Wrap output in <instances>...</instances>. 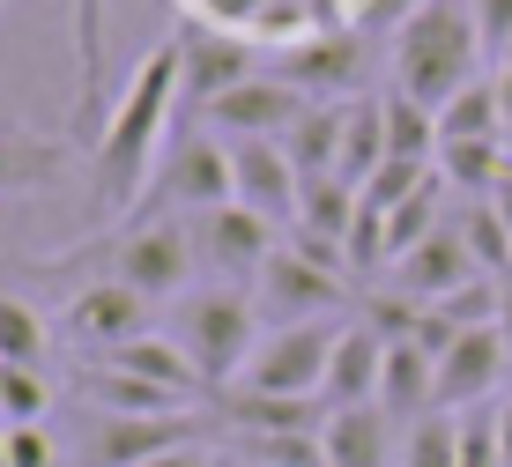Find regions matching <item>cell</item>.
<instances>
[{
    "mask_svg": "<svg viewBox=\"0 0 512 467\" xmlns=\"http://www.w3.org/2000/svg\"><path fill=\"white\" fill-rule=\"evenodd\" d=\"M475 60H483V38H475L468 0H416L394 23V97L423 112H446L475 82Z\"/></svg>",
    "mask_w": 512,
    "mask_h": 467,
    "instance_id": "obj_2",
    "label": "cell"
},
{
    "mask_svg": "<svg viewBox=\"0 0 512 467\" xmlns=\"http://www.w3.org/2000/svg\"><path fill=\"white\" fill-rule=\"evenodd\" d=\"M394 416L372 401V408H342V416H327V467H386V453H394Z\"/></svg>",
    "mask_w": 512,
    "mask_h": 467,
    "instance_id": "obj_22",
    "label": "cell"
},
{
    "mask_svg": "<svg viewBox=\"0 0 512 467\" xmlns=\"http://www.w3.org/2000/svg\"><path fill=\"white\" fill-rule=\"evenodd\" d=\"M364 290L342 275V267H327V260H312V253H297V245H275V260L260 267V282H253V312H260V327H312V319H334L342 304H357Z\"/></svg>",
    "mask_w": 512,
    "mask_h": 467,
    "instance_id": "obj_6",
    "label": "cell"
},
{
    "mask_svg": "<svg viewBox=\"0 0 512 467\" xmlns=\"http://www.w3.org/2000/svg\"><path fill=\"white\" fill-rule=\"evenodd\" d=\"M468 15H475L483 52H490V60H505V52H512V0H468Z\"/></svg>",
    "mask_w": 512,
    "mask_h": 467,
    "instance_id": "obj_37",
    "label": "cell"
},
{
    "mask_svg": "<svg viewBox=\"0 0 512 467\" xmlns=\"http://www.w3.org/2000/svg\"><path fill=\"white\" fill-rule=\"evenodd\" d=\"M431 171L438 164H409V156H386V171L372 178V186H364V201H372V208H386V215H394L401 201H409V193L416 186H431Z\"/></svg>",
    "mask_w": 512,
    "mask_h": 467,
    "instance_id": "obj_35",
    "label": "cell"
},
{
    "mask_svg": "<svg viewBox=\"0 0 512 467\" xmlns=\"http://www.w3.org/2000/svg\"><path fill=\"white\" fill-rule=\"evenodd\" d=\"M75 30V134H104V0H60Z\"/></svg>",
    "mask_w": 512,
    "mask_h": 467,
    "instance_id": "obj_18",
    "label": "cell"
},
{
    "mask_svg": "<svg viewBox=\"0 0 512 467\" xmlns=\"http://www.w3.org/2000/svg\"><path fill=\"white\" fill-rule=\"evenodd\" d=\"M512 164V141H438V178L468 201H490Z\"/></svg>",
    "mask_w": 512,
    "mask_h": 467,
    "instance_id": "obj_26",
    "label": "cell"
},
{
    "mask_svg": "<svg viewBox=\"0 0 512 467\" xmlns=\"http://www.w3.org/2000/svg\"><path fill=\"white\" fill-rule=\"evenodd\" d=\"M505 371H512V349H505L498 327L461 334L446 356H438V408H446V416H468V408H483L490 393L505 386Z\"/></svg>",
    "mask_w": 512,
    "mask_h": 467,
    "instance_id": "obj_13",
    "label": "cell"
},
{
    "mask_svg": "<svg viewBox=\"0 0 512 467\" xmlns=\"http://www.w3.org/2000/svg\"><path fill=\"white\" fill-rule=\"evenodd\" d=\"M342 112L349 104H305L297 112V127L282 134V156L297 164V178H327L342 164Z\"/></svg>",
    "mask_w": 512,
    "mask_h": 467,
    "instance_id": "obj_24",
    "label": "cell"
},
{
    "mask_svg": "<svg viewBox=\"0 0 512 467\" xmlns=\"http://www.w3.org/2000/svg\"><path fill=\"white\" fill-rule=\"evenodd\" d=\"M379 408L409 430L416 416L438 408V356L416 341H386V379H379Z\"/></svg>",
    "mask_w": 512,
    "mask_h": 467,
    "instance_id": "obj_19",
    "label": "cell"
},
{
    "mask_svg": "<svg viewBox=\"0 0 512 467\" xmlns=\"http://www.w3.org/2000/svg\"><path fill=\"white\" fill-rule=\"evenodd\" d=\"M149 467H208L201 453H164V460H149Z\"/></svg>",
    "mask_w": 512,
    "mask_h": 467,
    "instance_id": "obj_41",
    "label": "cell"
},
{
    "mask_svg": "<svg viewBox=\"0 0 512 467\" xmlns=\"http://www.w3.org/2000/svg\"><path fill=\"white\" fill-rule=\"evenodd\" d=\"M104 267V282H127L134 297H171L179 304L186 297V282L201 275L193 267V230L186 223H171V215H134V223H112V230H97V238H82V245H67L52 267Z\"/></svg>",
    "mask_w": 512,
    "mask_h": 467,
    "instance_id": "obj_3",
    "label": "cell"
},
{
    "mask_svg": "<svg viewBox=\"0 0 512 467\" xmlns=\"http://www.w3.org/2000/svg\"><path fill=\"white\" fill-rule=\"evenodd\" d=\"M461 467H505V408H468L461 416Z\"/></svg>",
    "mask_w": 512,
    "mask_h": 467,
    "instance_id": "obj_34",
    "label": "cell"
},
{
    "mask_svg": "<svg viewBox=\"0 0 512 467\" xmlns=\"http://www.w3.org/2000/svg\"><path fill=\"white\" fill-rule=\"evenodd\" d=\"M208 416H90V467H149L164 453H193Z\"/></svg>",
    "mask_w": 512,
    "mask_h": 467,
    "instance_id": "obj_10",
    "label": "cell"
},
{
    "mask_svg": "<svg viewBox=\"0 0 512 467\" xmlns=\"http://www.w3.org/2000/svg\"><path fill=\"white\" fill-rule=\"evenodd\" d=\"M483 275L468 253V238H461V223L446 215V230L438 238H423L409 260H394V275H386V290H401L409 304H446L453 290H468V282Z\"/></svg>",
    "mask_w": 512,
    "mask_h": 467,
    "instance_id": "obj_15",
    "label": "cell"
},
{
    "mask_svg": "<svg viewBox=\"0 0 512 467\" xmlns=\"http://www.w3.org/2000/svg\"><path fill=\"white\" fill-rule=\"evenodd\" d=\"M379 171H386V97H357L342 112V164H334V178H349L364 193Z\"/></svg>",
    "mask_w": 512,
    "mask_h": 467,
    "instance_id": "obj_23",
    "label": "cell"
},
{
    "mask_svg": "<svg viewBox=\"0 0 512 467\" xmlns=\"http://www.w3.org/2000/svg\"><path fill=\"white\" fill-rule=\"evenodd\" d=\"M379 379H386V334H372L364 319H342L334 356H327L320 408H327V416H342V408H372L379 401Z\"/></svg>",
    "mask_w": 512,
    "mask_h": 467,
    "instance_id": "obj_17",
    "label": "cell"
},
{
    "mask_svg": "<svg viewBox=\"0 0 512 467\" xmlns=\"http://www.w3.org/2000/svg\"><path fill=\"white\" fill-rule=\"evenodd\" d=\"M372 67H379L372 30H312V38L275 52L268 75L290 82L297 97H312V104H357L364 82H372Z\"/></svg>",
    "mask_w": 512,
    "mask_h": 467,
    "instance_id": "obj_5",
    "label": "cell"
},
{
    "mask_svg": "<svg viewBox=\"0 0 512 467\" xmlns=\"http://www.w3.org/2000/svg\"><path fill=\"white\" fill-rule=\"evenodd\" d=\"M401 467H461V416L431 408L401 430Z\"/></svg>",
    "mask_w": 512,
    "mask_h": 467,
    "instance_id": "obj_31",
    "label": "cell"
},
{
    "mask_svg": "<svg viewBox=\"0 0 512 467\" xmlns=\"http://www.w3.org/2000/svg\"><path fill=\"white\" fill-rule=\"evenodd\" d=\"M179 38L141 52V67L127 75V89L112 97V119L90 141V223L112 230L134 201H149V178L164 164V127L179 104Z\"/></svg>",
    "mask_w": 512,
    "mask_h": 467,
    "instance_id": "obj_1",
    "label": "cell"
},
{
    "mask_svg": "<svg viewBox=\"0 0 512 467\" xmlns=\"http://www.w3.org/2000/svg\"><path fill=\"white\" fill-rule=\"evenodd\" d=\"M386 156H409V164H438V112L394 97L386 89Z\"/></svg>",
    "mask_w": 512,
    "mask_h": 467,
    "instance_id": "obj_30",
    "label": "cell"
},
{
    "mask_svg": "<svg viewBox=\"0 0 512 467\" xmlns=\"http://www.w3.org/2000/svg\"><path fill=\"white\" fill-rule=\"evenodd\" d=\"M60 327L75 349H119V341H134V334H149V297H134L127 282H90V290H75L67 297V312H60Z\"/></svg>",
    "mask_w": 512,
    "mask_h": 467,
    "instance_id": "obj_14",
    "label": "cell"
},
{
    "mask_svg": "<svg viewBox=\"0 0 512 467\" xmlns=\"http://www.w3.org/2000/svg\"><path fill=\"white\" fill-rule=\"evenodd\" d=\"M312 97H297L290 82H275V75H253L245 89H231V97H216V104H201V119H208V134H231V141H282L297 127V112H305Z\"/></svg>",
    "mask_w": 512,
    "mask_h": 467,
    "instance_id": "obj_12",
    "label": "cell"
},
{
    "mask_svg": "<svg viewBox=\"0 0 512 467\" xmlns=\"http://www.w3.org/2000/svg\"><path fill=\"white\" fill-rule=\"evenodd\" d=\"M201 8H208L216 30H253L260 15H268V0H201Z\"/></svg>",
    "mask_w": 512,
    "mask_h": 467,
    "instance_id": "obj_38",
    "label": "cell"
},
{
    "mask_svg": "<svg viewBox=\"0 0 512 467\" xmlns=\"http://www.w3.org/2000/svg\"><path fill=\"white\" fill-rule=\"evenodd\" d=\"M357 208H364V193L349 186V178H305V193H297V223L290 230H312V238H327V245H349V230H357Z\"/></svg>",
    "mask_w": 512,
    "mask_h": 467,
    "instance_id": "obj_25",
    "label": "cell"
},
{
    "mask_svg": "<svg viewBox=\"0 0 512 467\" xmlns=\"http://www.w3.org/2000/svg\"><path fill=\"white\" fill-rule=\"evenodd\" d=\"M0 453L8 467H52V438L45 423H0Z\"/></svg>",
    "mask_w": 512,
    "mask_h": 467,
    "instance_id": "obj_36",
    "label": "cell"
},
{
    "mask_svg": "<svg viewBox=\"0 0 512 467\" xmlns=\"http://www.w3.org/2000/svg\"><path fill=\"white\" fill-rule=\"evenodd\" d=\"M67 149L45 134H8L0 127V193H30V186H60Z\"/></svg>",
    "mask_w": 512,
    "mask_h": 467,
    "instance_id": "obj_27",
    "label": "cell"
},
{
    "mask_svg": "<svg viewBox=\"0 0 512 467\" xmlns=\"http://www.w3.org/2000/svg\"><path fill=\"white\" fill-rule=\"evenodd\" d=\"M179 349L193 356V371H201V386H238L245 364H253L260 349V312H253V290H223V282H208V290H186L171 304V327H164Z\"/></svg>",
    "mask_w": 512,
    "mask_h": 467,
    "instance_id": "obj_4",
    "label": "cell"
},
{
    "mask_svg": "<svg viewBox=\"0 0 512 467\" xmlns=\"http://www.w3.org/2000/svg\"><path fill=\"white\" fill-rule=\"evenodd\" d=\"M90 364H104V371H127V379H149V386H171V393H193V386H201L193 356H186L171 334H134V341H119V349L90 356Z\"/></svg>",
    "mask_w": 512,
    "mask_h": 467,
    "instance_id": "obj_21",
    "label": "cell"
},
{
    "mask_svg": "<svg viewBox=\"0 0 512 467\" xmlns=\"http://www.w3.org/2000/svg\"><path fill=\"white\" fill-rule=\"evenodd\" d=\"M498 334H505V349H512V282H505V304H498Z\"/></svg>",
    "mask_w": 512,
    "mask_h": 467,
    "instance_id": "obj_40",
    "label": "cell"
},
{
    "mask_svg": "<svg viewBox=\"0 0 512 467\" xmlns=\"http://www.w3.org/2000/svg\"><path fill=\"white\" fill-rule=\"evenodd\" d=\"M231 178H238V208L268 215L275 230L297 223V193H305V178H297V164L282 156V141H231Z\"/></svg>",
    "mask_w": 512,
    "mask_h": 467,
    "instance_id": "obj_16",
    "label": "cell"
},
{
    "mask_svg": "<svg viewBox=\"0 0 512 467\" xmlns=\"http://www.w3.org/2000/svg\"><path fill=\"white\" fill-rule=\"evenodd\" d=\"M438 141H505V97H498V82H468L461 97L438 112Z\"/></svg>",
    "mask_w": 512,
    "mask_h": 467,
    "instance_id": "obj_28",
    "label": "cell"
},
{
    "mask_svg": "<svg viewBox=\"0 0 512 467\" xmlns=\"http://www.w3.org/2000/svg\"><path fill=\"white\" fill-rule=\"evenodd\" d=\"M223 201H238V178H231V141H216V134H179L164 149V164H156L149 178V201H141V215L149 208H186V215H208V208H223Z\"/></svg>",
    "mask_w": 512,
    "mask_h": 467,
    "instance_id": "obj_8",
    "label": "cell"
},
{
    "mask_svg": "<svg viewBox=\"0 0 512 467\" xmlns=\"http://www.w3.org/2000/svg\"><path fill=\"white\" fill-rule=\"evenodd\" d=\"M498 97H505V141H512V52L498 60Z\"/></svg>",
    "mask_w": 512,
    "mask_h": 467,
    "instance_id": "obj_39",
    "label": "cell"
},
{
    "mask_svg": "<svg viewBox=\"0 0 512 467\" xmlns=\"http://www.w3.org/2000/svg\"><path fill=\"white\" fill-rule=\"evenodd\" d=\"M52 386L38 364H0V423H45Z\"/></svg>",
    "mask_w": 512,
    "mask_h": 467,
    "instance_id": "obj_33",
    "label": "cell"
},
{
    "mask_svg": "<svg viewBox=\"0 0 512 467\" xmlns=\"http://www.w3.org/2000/svg\"><path fill=\"white\" fill-rule=\"evenodd\" d=\"M82 393L97 401V416H193V393L127 379V371H104V364H90V356H82Z\"/></svg>",
    "mask_w": 512,
    "mask_h": 467,
    "instance_id": "obj_20",
    "label": "cell"
},
{
    "mask_svg": "<svg viewBox=\"0 0 512 467\" xmlns=\"http://www.w3.org/2000/svg\"><path fill=\"white\" fill-rule=\"evenodd\" d=\"M186 230H193V267L216 275L223 290H253L260 267L275 260V223L253 215V208H238V201H223L208 215H186Z\"/></svg>",
    "mask_w": 512,
    "mask_h": 467,
    "instance_id": "obj_7",
    "label": "cell"
},
{
    "mask_svg": "<svg viewBox=\"0 0 512 467\" xmlns=\"http://www.w3.org/2000/svg\"><path fill=\"white\" fill-rule=\"evenodd\" d=\"M453 223H461L475 267H483V275H498V282H512V223H505V215L490 208V201H468Z\"/></svg>",
    "mask_w": 512,
    "mask_h": 467,
    "instance_id": "obj_29",
    "label": "cell"
},
{
    "mask_svg": "<svg viewBox=\"0 0 512 467\" xmlns=\"http://www.w3.org/2000/svg\"><path fill=\"white\" fill-rule=\"evenodd\" d=\"M334 334H342V319H312V327H275V334H260V349H253V364H245L238 386H245V393H282V401H320Z\"/></svg>",
    "mask_w": 512,
    "mask_h": 467,
    "instance_id": "obj_9",
    "label": "cell"
},
{
    "mask_svg": "<svg viewBox=\"0 0 512 467\" xmlns=\"http://www.w3.org/2000/svg\"><path fill=\"white\" fill-rule=\"evenodd\" d=\"M45 349H52L45 319L30 312L23 297H8V290H0V364H38V371H45Z\"/></svg>",
    "mask_w": 512,
    "mask_h": 467,
    "instance_id": "obj_32",
    "label": "cell"
},
{
    "mask_svg": "<svg viewBox=\"0 0 512 467\" xmlns=\"http://www.w3.org/2000/svg\"><path fill=\"white\" fill-rule=\"evenodd\" d=\"M0 467H8V453H0Z\"/></svg>",
    "mask_w": 512,
    "mask_h": 467,
    "instance_id": "obj_42",
    "label": "cell"
},
{
    "mask_svg": "<svg viewBox=\"0 0 512 467\" xmlns=\"http://www.w3.org/2000/svg\"><path fill=\"white\" fill-rule=\"evenodd\" d=\"M253 75H268V67H260V52L245 45L238 30H216V23L179 30V89H186L193 104L231 97V89H245Z\"/></svg>",
    "mask_w": 512,
    "mask_h": 467,
    "instance_id": "obj_11",
    "label": "cell"
}]
</instances>
